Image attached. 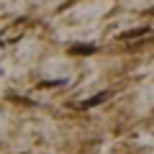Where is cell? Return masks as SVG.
<instances>
[{"mask_svg": "<svg viewBox=\"0 0 154 154\" xmlns=\"http://www.w3.org/2000/svg\"><path fill=\"white\" fill-rule=\"evenodd\" d=\"M72 54H95V51H98V49H95V46H90V44H77V46H72Z\"/></svg>", "mask_w": 154, "mask_h": 154, "instance_id": "1", "label": "cell"}, {"mask_svg": "<svg viewBox=\"0 0 154 154\" xmlns=\"http://www.w3.org/2000/svg\"><path fill=\"white\" fill-rule=\"evenodd\" d=\"M105 98H108V93H98V95H93V98H90L88 103H82V108H93V105H98V103H103Z\"/></svg>", "mask_w": 154, "mask_h": 154, "instance_id": "2", "label": "cell"}]
</instances>
